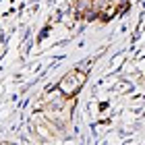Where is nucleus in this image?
Segmentation results:
<instances>
[]
</instances>
